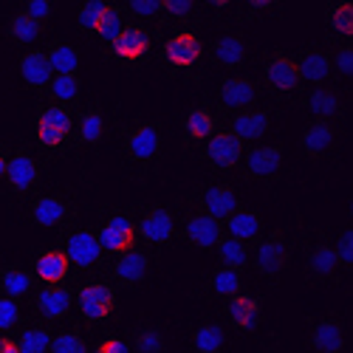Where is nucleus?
Instances as JSON below:
<instances>
[{
	"label": "nucleus",
	"instance_id": "22",
	"mask_svg": "<svg viewBox=\"0 0 353 353\" xmlns=\"http://www.w3.org/2000/svg\"><path fill=\"white\" fill-rule=\"evenodd\" d=\"M218 130H221V113L210 105H195L181 116V141L187 147H195V150Z\"/></svg>",
	"mask_w": 353,
	"mask_h": 353
},
{
	"label": "nucleus",
	"instance_id": "7",
	"mask_svg": "<svg viewBox=\"0 0 353 353\" xmlns=\"http://www.w3.org/2000/svg\"><path fill=\"white\" fill-rule=\"evenodd\" d=\"M190 207L192 212L201 215H210L215 221H226L232 212H238L243 203H241V192L234 190L226 181H210V184H201L195 187V192L190 195Z\"/></svg>",
	"mask_w": 353,
	"mask_h": 353
},
{
	"label": "nucleus",
	"instance_id": "45",
	"mask_svg": "<svg viewBox=\"0 0 353 353\" xmlns=\"http://www.w3.org/2000/svg\"><path fill=\"white\" fill-rule=\"evenodd\" d=\"M48 353H91V345L79 328H63L51 336Z\"/></svg>",
	"mask_w": 353,
	"mask_h": 353
},
{
	"label": "nucleus",
	"instance_id": "32",
	"mask_svg": "<svg viewBox=\"0 0 353 353\" xmlns=\"http://www.w3.org/2000/svg\"><path fill=\"white\" fill-rule=\"evenodd\" d=\"M32 272L43 285H65V280L71 274V263L60 246H54V249H43L34 257Z\"/></svg>",
	"mask_w": 353,
	"mask_h": 353
},
{
	"label": "nucleus",
	"instance_id": "29",
	"mask_svg": "<svg viewBox=\"0 0 353 353\" xmlns=\"http://www.w3.org/2000/svg\"><path fill=\"white\" fill-rule=\"evenodd\" d=\"M272 128V113L266 108H249V110H241V113H232L229 116V130L238 141H257L269 133Z\"/></svg>",
	"mask_w": 353,
	"mask_h": 353
},
{
	"label": "nucleus",
	"instance_id": "17",
	"mask_svg": "<svg viewBox=\"0 0 353 353\" xmlns=\"http://www.w3.org/2000/svg\"><path fill=\"white\" fill-rule=\"evenodd\" d=\"M305 274L311 283H336L339 274H342V266L336 260V252H334V241L319 234L308 243V252H305Z\"/></svg>",
	"mask_w": 353,
	"mask_h": 353
},
{
	"label": "nucleus",
	"instance_id": "44",
	"mask_svg": "<svg viewBox=\"0 0 353 353\" xmlns=\"http://www.w3.org/2000/svg\"><path fill=\"white\" fill-rule=\"evenodd\" d=\"M28 308L20 300H12L6 294H0V336H12L23 322H28Z\"/></svg>",
	"mask_w": 353,
	"mask_h": 353
},
{
	"label": "nucleus",
	"instance_id": "1",
	"mask_svg": "<svg viewBox=\"0 0 353 353\" xmlns=\"http://www.w3.org/2000/svg\"><path fill=\"white\" fill-rule=\"evenodd\" d=\"M77 130V108H65L57 102H40L34 116V144L46 156H60L74 141Z\"/></svg>",
	"mask_w": 353,
	"mask_h": 353
},
{
	"label": "nucleus",
	"instance_id": "10",
	"mask_svg": "<svg viewBox=\"0 0 353 353\" xmlns=\"http://www.w3.org/2000/svg\"><path fill=\"white\" fill-rule=\"evenodd\" d=\"M291 263V243L283 232H269V234H260L254 241L252 249V266L260 277H280Z\"/></svg>",
	"mask_w": 353,
	"mask_h": 353
},
{
	"label": "nucleus",
	"instance_id": "33",
	"mask_svg": "<svg viewBox=\"0 0 353 353\" xmlns=\"http://www.w3.org/2000/svg\"><path fill=\"white\" fill-rule=\"evenodd\" d=\"M325 37L331 46L353 40V9L347 0H334L325 6Z\"/></svg>",
	"mask_w": 353,
	"mask_h": 353
},
{
	"label": "nucleus",
	"instance_id": "49",
	"mask_svg": "<svg viewBox=\"0 0 353 353\" xmlns=\"http://www.w3.org/2000/svg\"><path fill=\"white\" fill-rule=\"evenodd\" d=\"M161 6H164V17L172 23H187L198 9L195 3H190V0H167Z\"/></svg>",
	"mask_w": 353,
	"mask_h": 353
},
{
	"label": "nucleus",
	"instance_id": "43",
	"mask_svg": "<svg viewBox=\"0 0 353 353\" xmlns=\"http://www.w3.org/2000/svg\"><path fill=\"white\" fill-rule=\"evenodd\" d=\"M133 353H167V334L159 325H141L128 339Z\"/></svg>",
	"mask_w": 353,
	"mask_h": 353
},
{
	"label": "nucleus",
	"instance_id": "5",
	"mask_svg": "<svg viewBox=\"0 0 353 353\" xmlns=\"http://www.w3.org/2000/svg\"><path fill=\"white\" fill-rule=\"evenodd\" d=\"M260 88L277 99H297L303 91V82L297 74V65H294V57L272 48L263 54V63H260Z\"/></svg>",
	"mask_w": 353,
	"mask_h": 353
},
{
	"label": "nucleus",
	"instance_id": "23",
	"mask_svg": "<svg viewBox=\"0 0 353 353\" xmlns=\"http://www.w3.org/2000/svg\"><path fill=\"white\" fill-rule=\"evenodd\" d=\"M223 316H226L229 325L241 334L257 331L260 322H263V300L257 294L241 291V294H234V297L223 300Z\"/></svg>",
	"mask_w": 353,
	"mask_h": 353
},
{
	"label": "nucleus",
	"instance_id": "30",
	"mask_svg": "<svg viewBox=\"0 0 353 353\" xmlns=\"http://www.w3.org/2000/svg\"><path fill=\"white\" fill-rule=\"evenodd\" d=\"M210 54H212V63L215 65H221L226 71H238L249 60V46H246V40H243L241 32H223V34L215 37Z\"/></svg>",
	"mask_w": 353,
	"mask_h": 353
},
{
	"label": "nucleus",
	"instance_id": "47",
	"mask_svg": "<svg viewBox=\"0 0 353 353\" xmlns=\"http://www.w3.org/2000/svg\"><path fill=\"white\" fill-rule=\"evenodd\" d=\"M280 12L283 6L274 3V0H249L246 6H234V17H243V20H263V17H274Z\"/></svg>",
	"mask_w": 353,
	"mask_h": 353
},
{
	"label": "nucleus",
	"instance_id": "55",
	"mask_svg": "<svg viewBox=\"0 0 353 353\" xmlns=\"http://www.w3.org/2000/svg\"><path fill=\"white\" fill-rule=\"evenodd\" d=\"M6 164H9V150H3V147H0V181L6 179Z\"/></svg>",
	"mask_w": 353,
	"mask_h": 353
},
{
	"label": "nucleus",
	"instance_id": "48",
	"mask_svg": "<svg viewBox=\"0 0 353 353\" xmlns=\"http://www.w3.org/2000/svg\"><path fill=\"white\" fill-rule=\"evenodd\" d=\"M328 54H331V68H334V74L350 79V77H353V43H334V46L328 48Z\"/></svg>",
	"mask_w": 353,
	"mask_h": 353
},
{
	"label": "nucleus",
	"instance_id": "27",
	"mask_svg": "<svg viewBox=\"0 0 353 353\" xmlns=\"http://www.w3.org/2000/svg\"><path fill=\"white\" fill-rule=\"evenodd\" d=\"M300 141H303V153L308 156V159H325L334 147H336V141H339V125L336 122H319V119H308L305 125H303V136H300Z\"/></svg>",
	"mask_w": 353,
	"mask_h": 353
},
{
	"label": "nucleus",
	"instance_id": "6",
	"mask_svg": "<svg viewBox=\"0 0 353 353\" xmlns=\"http://www.w3.org/2000/svg\"><path fill=\"white\" fill-rule=\"evenodd\" d=\"M43 181V164L40 156L28 147H14L9 150V164H6V190L17 198H32L37 195V187Z\"/></svg>",
	"mask_w": 353,
	"mask_h": 353
},
{
	"label": "nucleus",
	"instance_id": "36",
	"mask_svg": "<svg viewBox=\"0 0 353 353\" xmlns=\"http://www.w3.org/2000/svg\"><path fill=\"white\" fill-rule=\"evenodd\" d=\"M3 34L20 46H34L43 34V26L37 20H32L23 9L20 12H12L3 17Z\"/></svg>",
	"mask_w": 353,
	"mask_h": 353
},
{
	"label": "nucleus",
	"instance_id": "26",
	"mask_svg": "<svg viewBox=\"0 0 353 353\" xmlns=\"http://www.w3.org/2000/svg\"><path fill=\"white\" fill-rule=\"evenodd\" d=\"M308 345L314 353H342L345 350V325L334 314H322L308 322Z\"/></svg>",
	"mask_w": 353,
	"mask_h": 353
},
{
	"label": "nucleus",
	"instance_id": "13",
	"mask_svg": "<svg viewBox=\"0 0 353 353\" xmlns=\"http://www.w3.org/2000/svg\"><path fill=\"white\" fill-rule=\"evenodd\" d=\"M71 311H74V291L68 285H43L28 300L32 319L46 322V325H57V322L68 319Z\"/></svg>",
	"mask_w": 353,
	"mask_h": 353
},
{
	"label": "nucleus",
	"instance_id": "51",
	"mask_svg": "<svg viewBox=\"0 0 353 353\" xmlns=\"http://www.w3.org/2000/svg\"><path fill=\"white\" fill-rule=\"evenodd\" d=\"M334 252H336V260H339L342 272L353 266V232L350 229H345L339 238L334 241Z\"/></svg>",
	"mask_w": 353,
	"mask_h": 353
},
{
	"label": "nucleus",
	"instance_id": "50",
	"mask_svg": "<svg viewBox=\"0 0 353 353\" xmlns=\"http://www.w3.org/2000/svg\"><path fill=\"white\" fill-rule=\"evenodd\" d=\"M130 14L141 17V20H159L164 17V6L159 3V0H133V3L125 6Z\"/></svg>",
	"mask_w": 353,
	"mask_h": 353
},
{
	"label": "nucleus",
	"instance_id": "20",
	"mask_svg": "<svg viewBox=\"0 0 353 353\" xmlns=\"http://www.w3.org/2000/svg\"><path fill=\"white\" fill-rule=\"evenodd\" d=\"M198 153L203 156V161H207L212 170H221V172H229V170H238L241 161H243V141H238L232 133L226 130H218L212 139H207Z\"/></svg>",
	"mask_w": 353,
	"mask_h": 353
},
{
	"label": "nucleus",
	"instance_id": "3",
	"mask_svg": "<svg viewBox=\"0 0 353 353\" xmlns=\"http://www.w3.org/2000/svg\"><path fill=\"white\" fill-rule=\"evenodd\" d=\"M203 57H207V48H203V40L192 32V28H175L159 48L161 65L172 77H181V79H198L201 77Z\"/></svg>",
	"mask_w": 353,
	"mask_h": 353
},
{
	"label": "nucleus",
	"instance_id": "42",
	"mask_svg": "<svg viewBox=\"0 0 353 353\" xmlns=\"http://www.w3.org/2000/svg\"><path fill=\"white\" fill-rule=\"evenodd\" d=\"M207 291L212 294V297L229 300V297H234V294L243 291V277H241V272H232V269L218 266V269L207 277Z\"/></svg>",
	"mask_w": 353,
	"mask_h": 353
},
{
	"label": "nucleus",
	"instance_id": "8",
	"mask_svg": "<svg viewBox=\"0 0 353 353\" xmlns=\"http://www.w3.org/2000/svg\"><path fill=\"white\" fill-rule=\"evenodd\" d=\"M77 215V207L60 192H40L26 203V218L40 229H65Z\"/></svg>",
	"mask_w": 353,
	"mask_h": 353
},
{
	"label": "nucleus",
	"instance_id": "34",
	"mask_svg": "<svg viewBox=\"0 0 353 353\" xmlns=\"http://www.w3.org/2000/svg\"><path fill=\"white\" fill-rule=\"evenodd\" d=\"M223 234L226 238L241 241V243H249V241H257L260 234H266V223H263V218L257 212L241 207L238 212H232L223 221Z\"/></svg>",
	"mask_w": 353,
	"mask_h": 353
},
{
	"label": "nucleus",
	"instance_id": "40",
	"mask_svg": "<svg viewBox=\"0 0 353 353\" xmlns=\"http://www.w3.org/2000/svg\"><path fill=\"white\" fill-rule=\"evenodd\" d=\"M82 97V82L77 74H65V77H54L48 91H46V99L48 102H57V105H65V108H77Z\"/></svg>",
	"mask_w": 353,
	"mask_h": 353
},
{
	"label": "nucleus",
	"instance_id": "19",
	"mask_svg": "<svg viewBox=\"0 0 353 353\" xmlns=\"http://www.w3.org/2000/svg\"><path fill=\"white\" fill-rule=\"evenodd\" d=\"M294 65H297L300 82H303V85H311V88L328 85L331 77H334L331 54H328L325 46H319V43H308V46H303L297 54H294Z\"/></svg>",
	"mask_w": 353,
	"mask_h": 353
},
{
	"label": "nucleus",
	"instance_id": "21",
	"mask_svg": "<svg viewBox=\"0 0 353 353\" xmlns=\"http://www.w3.org/2000/svg\"><path fill=\"white\" fill-rule=\"evenodd\" d=\"M283 161H285V153H283L280 144H257V147H252V150L243 153L241 167L252 181L269 184L283 172Z\"/></svg>",
	"mask_w": 353,
	"mask_h": 353
},
{
	"label": "nucleus",
	"instance_id": "12",
	"mask_svg": "<svg viewBox=\"0 0 353 353\" xmlns=\"http://www.w3.org/2000/svg\"><path fill=\"white\" fill-rule=\"evenodd\" d=\"M133 221L136 241H141V246L161 249L179 238V223H175V215L167 207H144Z\"/></svg>",
	"mask_w": 353,
	"mask_h": 353
},
{
	"label": "nucleus",
	"instance_id": "28",
	"mask_svg": "<svg viewBox=\"0 0 353 353\" xmlns=\"http://www.w3.org/2000/svg\"><path fill=\"white\" fill-rule=\"evenodd\" d=\"M17 74H20L23 85L32 88V91H48V85L54 79V71L48 65L46 48H26L17 57Z\"/></svg>",
	"mask_w": 353,
	"mask_h": 353
},
{
	"label": "nucleus",
	"instance_id": "15",
	"mask_svg": "<svg viewBox=\"0 0 353 353\" xmlns=\"http://www.w3.org/2000/svg\"><path fill=\"white\" fill-rule=\"evenodd\" d=\"M99 246L105 249V254H122L128 249L136 246V221L130 212H108L97 229Z\"/></svg>",
	"mask_w": 353,
	"mask_h": 353
},
{
	"label": "nucleus",
	"instance_id": "38",
	"mask_svg": "<svg viewBox=\"0 0 353 353\" xmlns=\"http://www.w3.org/2000/svg\"><path fill=\"white\" fill-rule=\"evenodd\" d=\"M46 57H48V65H51L54 77L77 74V68H79V51L68 40H51L46 48Z\"/></svg>",
	"mask_w": 353,
	"mask_h": 353
},
{
	"label": "nucleus",
	"instance_id": "37",
	"mask_svg": "<svg viewBox=\"0 0 353 353\" xmlns=\"http://www.w3.org/2000/svg\"><path fill=\"white\" fill-rule=\"evenodd\" d=\"M192 350L195 353H223L226 350V342H229V334L226 328L221 325V322H201V325H195L192 331Z\"/></svg>",
	"mask_w": 353,
	"mask_h": 353
},
{
	"label": "nucleus",
	"instance_id": "4",
	"mask_svg": "<svg viewBox=\"0 0 353 353\" xmlns=\"http://www.w3.org/2000/svg\"><path fill=\"white\" fill-rule=\"evenodd\" d=\"M74 308L85 325H91V328L105 325L116 314V285L102 277L85 280L74 291Z\"/></svg>",
	"mask_w": 353,
	"mask_h": 353
},
{
	"label": "nucleus",
	"instance_id": "53",
	"mask_svg": "<svg viewBox=\"0 0 353 353\" xmlns=\"http://www.w3.org/2000/svg\"><path fill=\"white\" fill-rule=\"evenodd\" d=\"M91 353H133V350H130V342L122 336H105L99 345L91 347Z\"/></svg>",
	"mask_w": 353,
	"mask_h": 353
},
{
	"label": "nucleus",
	"instance_id": "11",
	"mask_svg": "<svg viewBox=\"0 0 353 353\" xmlns=\"http://www.w3.org/2000/svg\"><path fill=\"white\" fill-rule=\"evenodd\" d=\"M260 97H263L260 82L252 77H243V74H229L215 88V105H218V110H226L229 116L257 108Z\"/></svg>",
	"mask_w": 353,
	"mask_h": 353
},
{
	"label": "nucleus",
	"instance_id": "2",
	"mask_svg": "<svg viewBox=\"0 0 353 353\" xmlns=\"http://www.w3.org/2000/svg\"><path fill=\"white\" fill-rule=\"evenodd\" d=\"M161 150H164V139H161V128L150 119H136L125 128L122 133V156L125 164L141 175H150L159 161H161Z\"/></svg>",
	"mask_w": 353,
	"mask_h": 353
},
{
	"label": "nucleus",
	"instance_id": "31",
	"mask_svg": "<svg viewBox=\"0 0 353 353\" xmlns=\"http://www.w3.org/2000/svg\"><path fill=\"white\" fill-rule=\"evenodd\" d=\"M34 291H37V277L32 269L20 266V263L0 266V294H6V297L20 300V303H28Z\"/></svg>",
	"mask_w": 353,
	"mask_h": 353
},
{
	"label": "nucleus",
	"instance_id": "18",
	"mask_svg": "<svg viewBox=\"0 0 353 353\" xmlns=\"http://www.w3.org/2000/svg\"><path fill=\"white\" fill-rule=\"evenodd\" d=\"M108 54L122 65H141L153 54V37L147 28L128 23L125 32L108 46Z\"/></svg>",
	"mask_w": 353,
	"mask_h": 353
},
{
	"label": "nucleus",
	"instance_id": "24",
	"mask_svg": "<svg viewBox=\"0 0 353 353\" xmlns=\"http://www.w3.org/2000/svg\"><path fill=\"white\" fill-rule=\"evenodd\" d=\"M303 110L308 113V119H319V122H336L345 116V99L336 88L331 85H322V88H314V91L303 94Z\"/></svg>",
	"mask_w": 353,
	"mask_h": 353
},
{
	"label": "nucleus",
	"instance_id": "14",
	"mask_svg": "<svg viewBox=\"0 0 353 353\" xmlns=\"http://www.w3.org/2000/svg\"><path fill=\"white\" fill-rule=\"evenodd\" d=\"M108 272H110L113 285H128V288L141 285L153 274V254L147 252L144 246H133V249H128L122 254H116L110 260Z\"/></svg>",
	"mask_w": 353,
	"mask_h": 353
},
{
	"label": "nucleus",
	"instance_id": "9",
	"mask_svg": "<svg viewBox=\"0 0 353 353\" xmlns=\"http://www.w3.org/2000/svg\"><path fill=\"white\" fill-rule=\"evenodd\" d=\"M60 249L65 252L71 269H79V272H99L105 266V249L99 246V238L97 232L91 229H82V226H74L63 234V243Z\"/></svg>",
	"mask_w": 353,
	"mask_h": 353
},
{
	"label": "nucleus",
	"instance_id": "25",
	"mask_svg": "<svg viewBox=\"0 0 353 353\" xmlns=\"http://www.w3.org/2000/svg\"><path fill=\"white\" fill-rule=\"evenodd\" d=\"M179 234L195 249H215L226 234H223V223L210 218V215H201V212H190L181 226H179Z\"/></svg>",
	"mask_w": 353,
	"mask_h": 353
},
{
	"label": "nucleus",
	"instance_id": "39",
	"mask_svg": "<svg viewBox=\"0 0 353 353\" xmlns=\"http://www.w3.org/2000/svg\"><path fill=\"white\" fill-rule=\"evenodd\" d=\"M125 28H128V9L119 6V3H108V9H105V14H102V20H99V26H97L94 37H97L99 43L110 46L116 37L125 32Z\"/></svg>",
	"mask_w": 353,
	"mask_h": 353
},
{
	"label": "nucleus",
	"instance_id": "35",
	"mask_svg": "<svg viewBox=\"0 0 353 353\" xmlns=\"http://www.w3.org/2000/svg\"><path fill=\"white\" fill-rule=\"evenodd\" d=\"M12 336H14L17 347H20V353H48L54 331H51V325H46V322L28 319V322H23V325Z\"/></svg>",
	"mask_w": 353,
	"mask_h": 353
},
{
	"label": "nucleus",
	"instance_id": "52",
	"mask_svg": "<svg viewBox=\"0 0 353 353\" xmlns=\"http://www.w3.org/2000/svg\"><path fill=\"white\" fill-rule=\"evenodd\" d=\"M23 12L32 20H37L40 26H46L54 17V3H51V0H28V3L23 6Z\"/></svg>",
	"mask_w": 353,
	"mask_h": 353
},
{
	"label": "nucleus",
	"instance_id": "54",
	"mask_svg": "<svg viewBox=\"0 0 353 353\" xmlns=\"http://www.w3.org/2000/svg\"><path fill=\"white\" fill-rule=\"evenodd\" d=\"M0 353H20L14 336H0Z\"/></svg>",
	"mask_w": 353,
	"mask_h": 353
},
{
	"label": "nucleus",
	"instance_id": "16",
	"mask_svg": "<svg viewBox=\"0 0 353 353\" xmlns=\"http://www.w3.org/2000/svg\"><path fill=\"white\" fill-rule=\"evenodd\" d=\"M113 130V113L99 105L91 102L77 110V130H74V141L79 147H99Z\"/></svg>",
	"mask_w": 353,
	"mask_h": 353
},
{
	"label": "nucleus",
	"instance_id": "41",
	"mask_svg": "<svg viewBox=\"0 0 353 353\" xmlns=\"http://www.w3.org/2000/svg\"><path fill=\"white\" fill-rule=\"evenodd\" d=\"M215 252H218V263H221V266L223 269H232V272H243L249 263H252L249 246L241 243V241H234V238H223L215 246Z\"/></svg>",
	"mask_w": 353,
	"mask_h": 353
},
{
	"label": "nucleus",
	"instance_id": "46",
	"mask_svg": "<svg viewBox=\"0 0 353 353\" xmlns=\"http://www.w3.org/2000/svg\"><path fill=\"white\" fill-rule=\"evenodd\" d=\"M105 9H108V3H102V0H88V3H82L77 9V28H79L82 34L94 37V32H97V26H99Z\"/></svg>",
	"mask_w": 353,
	"mask_h": 353
}]
</instances>
